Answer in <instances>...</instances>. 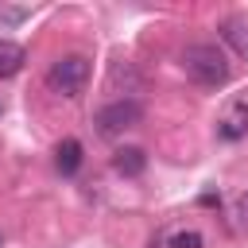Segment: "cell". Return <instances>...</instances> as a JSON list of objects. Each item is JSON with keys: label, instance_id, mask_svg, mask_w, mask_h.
Segmentation results:
<instances>
[{"label": "cell", "instance_id": "cell-1", "mask_svg": "<svg viewBox=\"0 0 248 248\" xmlns=\"http://www.w3.org/2000/svg\"><path fill=\"white\" fill-rule=\"evenodd\" d=\"M182 70L202 89H221L232 78V66H229V58H225V50L217 43H190L182 50Z\"/></svg>", "mask_w": 248, "mask_h": 248}, {"label": "cell", "instance_id": "cell-2", "mask_svg": "<svg viewBox=\"0 0 248 248\" xmlns=\"http://www.w3.org/2000/svg\"><path fill=\"white\" fill-rule=\"evenodd\" d=\"M46 85H50V93L70 97V101L81 97L85 85H89V58H81V54H62L58 62H50Z\"/></svg>", "mask_w": 248, "mask_h": 248}, {"label": "cell", "instance_id": "cell-3", "mask_svg": "<svg viewBox=\"0 0 248 248\" xmlns=\"http://www.w3.org/2000/svg\"><path fill=\"white\" fill-rule=\"evenodd\" d=\"M140 120H143V105H140L136 97H116V101L101 105L97 116H93V124H97L101 136H120V132L136 128Z\"/></svg>", "mask_w": 248, "mask_h": 248}, {"label": "cell", "instance_id": "cell-4", "mask_svg": "<svg viewBox=\"0 0 248 248\" xmlns=\"http://www.w3.org/2000/svg\"><path fill=\"white\" fill-rule=\"evenodd\" d=\"M217 136H221V140H244V136H248V105H244V101H232V105H229V112H225L221 124H217Z\"/></svg>", "mask_w": 248, "mask_h": 248}, {"label": "cell", "instance_id": "cell-5", "mask_svg": "<svg viewBox=\"0 0 248 248\" xmlns=\"http://www.w3.org/2000/svg\"><path fill=\"white\" fill-rule=\"evenodd\" d=\"M221 39H225L240 58H248V16H229V19L221 23Z\"/></svg>", "mask_w": 248, "mask_h": 248}, {"label": "cell", "instance_id": "cell-6", "mask_svg": "<svg viewBox=\"0 0 248 248\" xmlns=\"http://www.w3.org/2000/svg\"><path fill=\"white\" fill-rule=\"evenodd\" d=\"M112 167H116L120 174L136 178V174H143V167H147V155H143V147H120V151L112 155Z\"/></svg>", "mask_w": 248, "mask_h": 248}, {"label": "cell", "instance_id": "cell-7", "mask_svg": "<svg viewBox=\"0 0 248 248\" xmlns=\"http://www.w3.org/2000/svg\"><path fill=\"white\" fill-rule=\"evenodd\" d=\"M23 46L19 43H12V39H0V81L4 78H16L19 70H23Z\"/></svg>", "mask_w": 248, "mask_h": 248}, {"label": "cell", "instance_id": "cell-8", "mask_svg": "<svg viewBox=\"0 0 248 248\" xmlns=\"http://www.w3.org/2000/svg\"><path fill=\"white\" fill-rule=\"evenodd\" d=\"M54 167H58L62 174H74V170L81 167V143H78V140H62V143L54 147Z\"/></svg>", "mask_w": 248, "mask_h": 248}, {"label": "cell", "instance_id": "cell-9", "mask_svg": "<svg viewBox=\"0 0 248 248\" xmlns=\"http://www.w3.org/2000/svg\"><path fill=\"white\" fill-rule=\"evenodd\" d=\"M167 244H170V248H205V236H202L198 229H178Z\"/></svg>", "mask_w": 248, "mask_h": 248}, {"label": "cell", "instance_id": "cell-10", "mask_svg": "<svg viewBox=\"0 0 248 248\" xmlns=\"http://www.w3.org/2000/svg\"><path fill=\"white\" fill-rule=\"evenodd\" d=\"M232 225H236L240 232H248V190L232 202Z\"/></svg>", "mask_w": 248, "mask_h": 248}]
</instances>
